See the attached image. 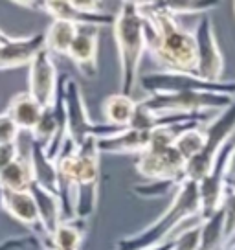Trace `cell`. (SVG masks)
<instances>
[{
    "label": "cell",
    "mask_w": 235,
    "mask_h": 250,
    "mask_svg": "<svg viewBox=\"0 0 235 250\" xmlns=\"http://www.w3.org/2000/svg\"><path fill=\"white\" fill-rule=\"evenodd\" d=\"M143 250H175V241H173V237L169 241H164L157 245V247H151V249H143Z\"/></svg>",
    "instance_id": "33"
},
{
    "label": "cell",
    "mask_w": 235,
    "mask_h": 250,
    "mask_svg": "<svg viewBox=\"0 0 235 250\" xmlns=\"http://www.w3.org/2000/svg\"><path fill=\"white\" fill-rule=\"evenodd\" d=\"M235 146V142H230L226 147L222 149V153L217 156V162L213 166L210 175H206L200 182H198V189H200V203H202V213L200 219L212 217L213 213L222 208L224 199H226V167H228V156L230 151Z\"/></svg>",
    "instance_id": "12"
},
{
    "label": "cell",
    "mask_w": 235,
    "mask_h": 250,
    "mask_svg": "<svg viewBox=\"0 0 235 250\" xmlns=\"http://www.w3.org/2000/svg\"><path fill=\"white\" fill-rule=\"evenodd\" d=\"M136 107H138V102L133 100V96H127L123 92L110 94L103 100L101 114L105 118V124L118 129H127L131 127Z\"/></svg>",
    "instance_id": "20"
},
{
    "label": "cell",
    "mask_w": 235,
    "mask_h": 250,
    "mask_svg": "<svg viewBox=\"0 0 235 250\" xmlns=\"http://www.w3.org/2000/svg\"><path fill=\"white\" fill-rule=\"evenodd\" d=\"M151 142V133H143L133 127L119 129L116 133L98 138L99 153H112V155H134L138 156L147 151Z\"/></svg>",
    "instance_id": "15"
},
{
    "label": "cell",
    "mask_w": 235,
    "mask_h": 250,
    "mask_svg": "<svg viewBox=\"0 0 235 250\" xmlns=\"http://www.w3.org/2000/svg\"><path fill=\"white\" fill-rule=\"evenodd\" d=\"M232 6H234V13H235V2H234V4H232Z\"/></svg>",
    "instance_id": "35"
},
{
    "label": "cell",
    "mask_w": 235,
    "mask_h": 250,
    "mask_svg": "<svg viewBox=\"0 0 235 250\" xmlns=\"http://www.w3.org/2000/svg\"><path fill=\"white\" fill-rule=\"evenodd\" d=\"M2 208L8 211L15 221H19L22 227L28 228L32 234L40 235L50 245V239H48L46 230L42 227L39 208H37V203L33 199L32 191H8V189H2Z\"/></svg>",
    "instance_id": "13"
},
{
    "label": "cell",
    "mask_w": 235,
    "mask_h": 250,
    "mask_svg": "<svg viewBox=\"0 0 235 250\" xmlns=\"http://www.w3.org/2000/svg\"><path fill=\"white\" fill-rule=\"evenodd\" d=\"M226 250H235V243H232V245H230V247H228Z\"/></svg>",
    "instance_id": "34"
},
{
    "label": "cell",
    "mask_w": 235,
    "mask_h": 250,
    "mask_svg": "<svg viewBox=\"0 0 235 250\" xmlns=\"http://www.w3.org/2000/svg\"><path fill=\"white\" fill-rule=\"evenodd\" d=\"M141 88L149 96L155 94H176V92H213L228 94L235 98V81H208L196 74L175 70L151 72L140 78Z\"/></svg>",
    "instance_id": "5"
},
{
    "label": "cell",
    "mask_w": 235,
    "mask_h": 250,
    "mask_svg": "<svg viewBox=\"0 0 235 250\" xmlns=\"http://www.w3.org/2000/svg\"><path fill=\"white\" fill-rule=\"evenodd\" d=\"M202 221V235L198 250H226V219L224 210L220 208L212 217Z\"/></svg>",
    "instance_id": "23"
},
{
    "label": "cell",
    "mask_w": 235,
    "mask_h": 250,
    "mask_svg": "<svg viewBox=\"0 0 235 250\" xmlns=\"http://www.w3.org/2000/svg\"><path fill=\"white\" fill-rule=\"evenodd\" d=\"M0 250H52L48 241H44L40 235L28 234L17 235V237H9L0 245Z\"/></svg>",
    "instance_id": "27"
},
{
    "label": "cell",
    "mask_w": 235,
    "mask_h": 250,
    "mask_svg": "<svg viewBox=\"0 0 235 250\" xmlns=\"http://www.w3.org/2000/svg\"><path fill=\"white\" fill-rule=\"evenodd\" d=\"M175 147L180 151V155L186 160H193L200 155L206 147V133L204 129H198L196 125H189L184 131L178 133L175 140Z\"/></svg>",
    "instance_id": "25"
},
{
    "label": "cell",
    "mask_w": 235,
    "mask_h": 250,
    "mask_svg": "<svg viewBox=\"0 0 235 250\" xmlns=\"http://www.w3.org/2000/svg\"><path fill=\"white\" fill-rule=\"evenodd\" d=\"M222 210H224V219H226V249H228L235 237V189L226 193Z\"/></svg>",
    "instance_id": "29"
},
{
    "label": "cell",
    "mask_w": 235,
    "mask_h": 250,
    "mask_svg": "<svg viewBox=\"0 0 235 250\" xmlns=\"http://www.w3.org/2000/svg\"><path fill=\"white\" fill-rule=\"evenodd\" d=\"M19 133H20V127L6 112H2V116H0V144L17 142L19 140Z\"/></svg>",
    "instance_id": "30"
},
{
    "label": "cell",
    "mask_w": 235,
    "mask_h": 250,
    "mask_svg": "<svg viewBox=\"0 0 235 250\" xmlns=\"http://www.w3.org/2000/svg\"><path fill=\"white\" fill-rule=\"evenodd\" d=\"M147 19V52L162 70L189 72L196 68L195 33L180 28L176 17L160 8V2H138Z\"/></svg>",
    "instance_id": "1"
},
{
    "label": "cell",
    "mask_w": 235,
    "mask_h": 250,
    "mask_svg": "<svg viewBox=\"0 0 235 250\" xmlns=\"http://www.w3.org/2000/svg\"><path fill=\"white\" fill-rule=\"evenodd\" d=\"M50 249H52V247H50ZM52 250H54V249H52ZM79 250H83V249H79Z\"/></svg>",
    "instance_id": "36"
},
{
    "label": "cell",
    "mask_w": 235,
    "mask_h": 250,
    "mask_svg": "<svg viewBox=\"0 0 235 250\" xmlns=\"http://www.w3.org/2000/svg\"><path fill=\"white\" fill-rule=\"evenodd\" d=\"M98 50H99V28L79 26V33L70 48L68 57L86 79L98 76Z\"/></svg>",
    "instance_id": "14"
},
{
    "label": "cell",
    "mask_w": 235,
    "mask_h": 250,
    "mask_svg": "<svg viewBox=\"0 0 235 250\" xmlns=\"http://www.w3.org/2000/svg\"><path fill=\"white\" fill-rule=\"evenodd\" d=\"M196 39V68L195 74L198 78L208 81H222L224 74V55L217 41L215 26L210 15H204L195 30Z\"/></svg>",
    "instance_id": "7"
},
{
    "label": "cell",
    "mask_w": 235,
    "mask_h": 250,
    "mask_svg": "<svg viewBox=\"0 0 235 250\" xmlns=\"http://www.w3.org/2000/svg\"><path fill=\"white\" fill-rule=\"evenodd\" d=\"M59 72L54 62V54L46 48L28 66V92L46 109L55 103L59 92Z\"/></svg>",
    "instance_id": "10"
},
{
    "label": "cell",
    "mask_w": 235,
    "mask_h": 250,
    "mask_svg": "<svg viewBox=\"0 0 235 250\" xmlns=\"http://www.w3.org/2000/svg\"><path fill=\"white\" fill-rule=\"evenodd\" d=\"M112 30L119 62L121 92L131 96L138 83L141 59L147 54V19L141 13L138 2L119 4Z\"/></svg>",
    "instance_id": "3"
},
{
    "label": "cell",
    "mask_w": 235,
    "mask_h": 250,
    "mask_svg": "<svg viewBox=\"0 0 235 250\" xmlns=\"http://www.w3.org/2000/svg\"><path fill=\"white\" fill-rule=\"evenodd\" d=\"M30 166H32L33 182L39 184L48 191L61 197V186H59V167L57 162L48 156L46 149L40 144L32 140L30 144Z\"/></svg>",
    "instance_id": "17"
},
{
    "label": "cell",
    "mask_w": 235,
    "mask_h": 250,
    "mask_svg": "<svg viewBox=\"0 0 235 250\" xmlns=\"http://www.w3.org/2000/svg\"><path fill=\"white\" fill-rule=\"evenodd\" d=\"M217 6H219V2H204V0H165V2H160V8L173 17L208 13L210 9L217 8Z\"/></svg>",
    "instance_id": "26"
},
{
    "label": "cell",
    "mask_w": 235,
    "mask_h": 250,
    "mask_svg": "<svg viewBox=\"0 0 235 250\" xmlns=\"http://www.w3.org/2000/svg\"><path fill=\"white\" fill-rule=\"evenodd\" d=\"M22 153L19 151V144H0V167H6L11 162H15L17 158H20Z\"/></svg>",
    "instance_id": "31"
},
{
    "label": "cell",
    "mask_w": 235,
    "mask_h": 250,
    "mask_svg": "<svg viewBox=\"0 0 235 250\" xmlns=\"http://www.w3.org/2000/svg\"><path fill=\"white\" fill-rule=\"evenodd\" d=\"M0 184H2V189H8V191H30L33 184L30 151L26 156L22 155L6 167H0Z\"/></svg>",
    "instance_id": "21"
},
{
    "label": "cell",
    "mask_w": 235,
    "mask_h": 250,
    "mask_svg": "<svg viewBox=\"0 0 235 250\" xmlns=\"http://www.w3.org/2000/svg\"><path fill=\"white\" fill-rule=\"evenodd\" d=\"M4 112L20 127V131H30V134H32V131L37 127L39 120L42 118L44 107L26 90V92L15 94L9 100Z\"/></svg>",
    "instance_id": "18"
},
{
    "label": "cell",
    "mask_w": 235,
    "mask_h": 250,
    "mask_svg": "<svg viewBox=\"0 0 235 250\" xmlns=\"http://www.w3.org/2000/svg\"><path fill=\"white\" fill-rule=\"evenodd\" d=\"M200 213H202V203H200L198 182L186 179L176 188L164 213H160L143 230L116 241V250H143L169 241L167 237L176 230V227H180L184 221L191 217H200Z\"/></svg>",
    "instance_id": "2"
},
{
    "label": "cell",
    "mask_w": 235,
    "mask_h": 250,
    "mask_svg": "<svg viewBox=\"0 0 235 250\" xmlns=\"http://www.w3.org/2000/svg\"><path fill=\"white\" fill-rule=\"evenodd\" d=\"M226 177H228V180L235 182V146L232 147V151H230V156H228Z\"/></svg>",
    "instance_id": "32"
},
{
    "label": "cell",
    "mask_w": 235,
    "mask_h": 250,
    "mask_svg": "<svg viewBox=\"0 0 235 250\" xmlns=\"http://www.w3.org/2000/svg\"><path fill=\"white\" fill-rule=\"evenodd\" d=\"M64 110H66V129L68 138L76 146H81L86 138L98 134L99 124L92 122L88 114V107L85 103V96L81 85L74 78L66 74L64 78Z\"/></svg>",
    "instance_id": "8"
},
{
    "label": "cell",
    "mask_w": 235,
    "mask_h": 250,
    "mask_svg": "<svg viewBox=\"0 0 235 250\" xmlns=\"http://www.w3.org/2000/svg\"><path fill=\"white\" fill-rule=\"evenodd\" d=\"M30 191H32L33 199L37 203L40 221H42V227L46 230L48 239H52L55 230L61 227V223H63V201H61L59 195H55L52 191L40 188L35 182L32 184Z\"/></svg>",
    "instance_id": "19"
},
{
    "label": "cell",
    "mask_w": 235,
    "mask_h": 250,
    "mask_svg": "<svg viewBox=\"0 0 235 250\" xmlns=\"http://www.w3.org/2000/svg\"><path fill=\"white\" fill-rule=\"evenodd\" d=\"M136 171L147 180H186L188 160L175 147H167L162 151H143L136 156L134 162Z\"/></svg>",
    "instance_id": "9"
},
{
    "label": "cell",
    "mask_w": 235,
    "mask_h": 250,
    "mask_svg": "<svg viewBox=\"0 0 235 250\" xmlns=\"http://www.w3.org/2000/svg\"><path fill=\"white\" fill-rule=\"evenodd\" d=\"M200 235H202V221L188 227L186 230L173 235L175 250H198L200 249Z\"/></svg>",
    "instance_id": "28"
},
{
    "label": "cell",
    "mask_w": 235,
    "mask_h": 250,
    "mask_svg": "<svg viewBox=\"0 0 235 250\" xmlns=\"http://www.w3.org/2000/svg\"><path fill=\"white\" fill-rule=\"evenodd\" d=\"M85 239V227L81 219L63 221L50 239V247L54 250H79Z\"/></svg>",
    "instance_id": "24"
},
{
    "label": "cell",
    "mask_w": 235,
    "mask_h": 250,
    "mask_svg": "<svg viewBox=\"0 0 235 250\" xmlns=\"http://www.w3.org/2000/svg\"><path fill=\"white\" fill-rule=\"evenodd\" d=\"M44 13L54 17V21H66L76 26H96L101 28L107 24L116 22V15L112 13H88V11H81L74 6L70 0H48L44 2Z\"/></svg>",
    "instance_id": "16"
},
{
    "label": "cell",
    "mask_w": 235,
    "mask_h": 250,
    "mask_svg": "<svg viewBox=\"0 0 235 250\" xmlns=\"http://www.w3.org/2000/svg\"><path fill=\"white\" fill-rule=\"evenodd\" d=\"M44 48L46 33H35L30 37H9L6 31H0V68L17 70L30 66Z\"/></svg>",
    "instance_id": "11"
},
{
    "label": "cell",
    "mask_w": 235,
    "mask_h": 250,
    "mask_svg": "<svg viewBox=\"0 0 235 250\" xmlns=\"http://www.w3.org/2000/svg\"><path fill=\"white\" fill-rule=\"evenodd\" d=\"M155 112L173 114H206L208 110H224L235 102L234 96L213 92H176L155 94L141 100Z\"/></svg>",
    "instance_id": "6"
},
{
    "label": "cell",
    "mask_w": 235,
    "mask_h": 250,
    "mask_svg": "<svg viewBox=\"0 0 235 250\" xmlns=\"http://www.w3.org/2000/svg\"><path fill=\"white\" fill-rule=\"evenodd\" d=\"M204 133H206V147L196 158L189 160L186 167V179L196 182H200L206 175H210L217 162V156L232 142V136L235 134V102L228 109L220 110L213 120H210L204 127Z\"/></svg>",
    "instance_id": "4"
},
{
    "label": "cell",
    "mask_w": 235,
    "mask_h": 250,
    "mask_svg": "<svg viewBox=\"0 0 235 250\" xmlns=\"http://www.w3.org/2000/svg\"><path fill=\"white\" fill-rule=\"evenodd\" d=\"M79 33V26L66 21H52L46 30V50L54 55H68L74 41Z\"/></svg>",
    "instance_id": "22"
}]
</instances>
